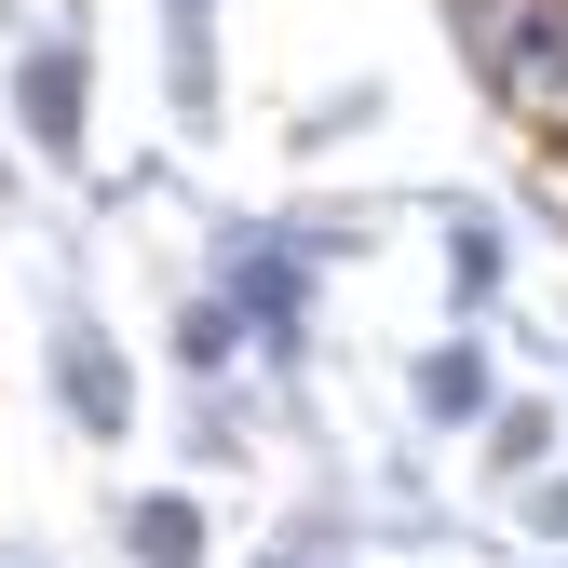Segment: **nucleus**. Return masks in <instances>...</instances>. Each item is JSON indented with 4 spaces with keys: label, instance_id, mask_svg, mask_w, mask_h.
I'll return each mask as SVG.
<instances>
[{
    "label": "nucleus",
    "instance_id": "nucleus-1",
    "mask_svg": "<svg viewBox=\"0 0 568 568\" xmlns=\"http://www.w3.org/2000/svg\"><path fill=\"white\" fill-rule=\"evenodd\" d=\"M41 406H54V434H68V447H95V460H122V447H135V419H150V393H135V352L109 338L95 284H82V244H41Z\"/></svg>",
    "mask_w": 568,
    "mask_h": 568
},
{
    "label": "nucleus",
    "instance_id": "nucleus-2",
    "mask_svg": "<svg viewBox=\"0 0 568 568\" xmlns=\"http://www.w3.org/2000/svg\"><path fill=\"white\" fill-rule=\"evenodd\" d=\"M203 284L244 312L257 379H312V312H325V271L298 257V231H284L271 203H217V217H203Z\"/></svg>",
    "mask_w": 568,
    "mask_h": 568
},
{
    "label": "nucleus",
    "instance_id": "nucleus-3",
    "mask_svg": "<svg viewBox=\"0 0 568 568\" xmlns=\"http://www.w3.org/2000/svg\"><path fill=\"white\" fill-rule=\"evenodd\" d=\"M0 109H14L41 176H95V28H82V0H54V14H28L0 41Z\"/></svg>",
    "mask_w": 568,
    "mask_h": 568
},
{
    "label": "nucleus",
    "instance_id": "nucleus-4",
    "mask_svg": "<svg viewBox=\"0 0 568 568\" xmlns=\"http://www.w3.org/2000/svg\"><path fill=\"white\" fill-rule=\"evenodd\" d=\"M447 28H460V68L487 82V109L528 150H555L568 135V0H447Z\"/></svg>",
    "mask_w": 568,
    "mask_h": 568
},
{
    "label": "nucleus",
    "instance_id": "nucleus-5",
    "mask_svg": "<svg viewBox=\"0 0 568 568\" xmlns=\"http://www.w3.org/2000/svg\"><path fill=\"white\" fill-rule=\"evenodd\" d=\"M501 393H515V366H501V338L487 325H434L406 352V419L419 434H447V447H474L487 419H501Z\"/></svg>",
    "mask_w": 568,
    "mask_h": 568
},
{
    "label": "nucleus",
    "instance_id": "nucleus-6",
    "mask_svg": "<svg viewBox=\"0 0 568 568\" xmlns=\"http://www.w3.org/2000/svg\"><path fill=\"white\" fill-rule=\"evenodd\" d=\"M434 284H447V325L515 312V217L487 190H434Z\"/></svg>",
    "mask_w": 568,
    "mask_h": 568
},
{
    "label": "nucleus",
    "instance_id": "nucleus-7",
    "mask_svg": "<svg viewBox=\"0 0 568 568\" xmlns=\"http://www.w3.org/2000/svg\"><path fill=\"white\" fill-rule=\"evenodd\" d=\"M109 568H217V501H203L190 474L109 487Z\"/></svg>",
    "mask_w": 568,
    "mask_h": 568
},
{
    "label": "nucleus",
    "instance_id": "nucleus-8",
    "mask_svg": "<svg viewBox=\"0 0 568 568\" xmlns=\"http://www.w3.org/2000/svg\"><path fill=\"white\" fill-rule=\"evenodd\" d=\"M271 541L298 555V568H379V501H366V487L325 460V474H298V487H284Z\"/></svg>",
    "mask_w": 568,
    "mask_h": 568
},
{
    "label": "nucleus",
    "instance_id": "nucleus-9",
    "mask_svg": "<svg viewBox=\"0 0 568 568\" xmlns=\"http://www.w3.org/2000/svg\"><path fill=\"white\" fill-rule=\"evenodd\" d=\"M257 434H271V393H257V366H244V379H203V393H176V460H190V487H231V474H257Z\"/></svg>",
    "mask_w": 568,
    "mask_h": 568
},
{
    "label": "nucleus",
    "instance_id": "nucleus-10",
    "mask_svg": "<svg viewBox=\"0 0 568 568\" xmlns=\"http://www.w3.org/2000/svg\"><path fill=\"white\" fill-rule=\"evenodd\" d=\"M163 122H176V150H217V122H231L217 14H163Z\"/></svg>",
    "mask_w": 568,
    "mask_h": 568
},
{
    "label": "nucleus",
    "instance_id": "nucleus-11",
    "mask_svg": "<svg viewBox=\"0 0 568 568\" xmlns=\"http://www.w3.org/2000/svg\"><path fill=\"white\" fill-rule=\"evenodd\" d=\"M163 366H176V393H203V379H244L257 366V338H244V312L217 298V284H176V312H163Z\"/></svg>",
    "mask_w": 568,
    "mask_h": 568
},
{
    "label": "nucleus",
    "instance_id": "nucleus-12",
    "mask_svg": "<svg viewBox=\"0 0 568 568\" xmlns=\"http://www.w3.org/2000/svg\"><path fill=\"white\" fill-rule=\"evenodd\" d=\"M474 447H487V460H474V474H487V501H515V487L568 447V419H555V406H528V393H501V419H487Z\"/></svg>",
    "mask_w": 568,
    "mask_h": 568
},
{
    "label": "nucleus",
    "instance_id": "nucleus-13",
    "mask_svg": "<svg viewBox=\"0 0 568 568\" xmlns=\"http://www.w3.org/2000/svg\"><path fill=\"white\" fill-rule=\"evenodd\" d=\"M379 109H393V95H379V82H338V95H312V109H298V122H284V150H298V163H325V150H352V135H366V122H379Z\"/></svg>",
    "mask_w": 568,
    "mask_h": 568
},
{
    "label": "nucleus",
    "instance_id": "nucleus-14",
    "mask_svg": "<svg viewBox=\"0 0 568 568\" xmlns=\"http://www.w3.org/2000/svg\"><path fill=\"white\" fill-rule=\"evenodd\" d=\"M501 515H515V541H528V555H568V447H555V460H541V474L515 487Z\"/></svg>",
    "mask_w": 568,
    "mask_h": 568
},
{
    "label": "nucleus",
    "instance_id": "nucleus-15",
    "mask_svg": "<svg viewBox=\"0 0 568 568\" xmlns=\"http://www.w3.org/2000/svg\"><path fill=\"white\" fill-rule=\"evenodd\" d=\"M0 568H54V541L41 528H0Z\"/></svg>",
    "mask_w": 568,
    "mask_h": 568
},
{
    "label": "nucleus",
    "instance_id": "nucleus-16",
    "mask_svg": "<svg viewBox=\"0 0 568 568\" xmlns=\"http://www.w3.org/2000/svg\"><path fill=\"white\" fill-rule=\"evenodd\" d=\"M244 568H298V555H284V541H257V555H244Z\"/></svg>",
    "mask_w": 568,
    "mask_h": 568
},
{
    "label": "nucleus",
    "instance_id": "nucleus-17",
    "mask_svg": "<svg viewBox=\"0 0 568 568\" xmlns=\"http://www.w3.org/2000/svg\"><path fill=\"white\" fill-rule=\"evenodd\" d=\"M163 14H217V0H163Z\"/></svg>",
    "mask_w": 568,
    "mask_h": 568
},
{
    "label": "nucleus",
    "instance_id": "nucleus-18",
    "mask_svg": "<svg viewBox=\"0 0 568 568\" xmlns=\"http://www.w3.org/2000/svg\"><path fill=\"white\" fill-rule=\"evenodd\" d=\"M555 568H568V555H555Z\"/></svg>",
    "mask_w": 568,
    "mask_h": 568
}]
</instances>
